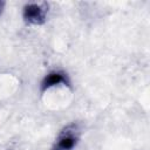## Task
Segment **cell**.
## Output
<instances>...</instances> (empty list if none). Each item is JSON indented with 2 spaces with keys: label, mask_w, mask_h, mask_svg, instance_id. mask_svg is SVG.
<instances>
[{
  "label": "cell",
  "mask_w": 150,
  "mask_h": 150,
  "mask_svg": "<svg viewBox=\"0 0 150 150\" xmlns=\"http://www.w3.org/2000/svg\"><path fill=\"white\" fill-rule=\"evenodd\" d=\"M80 139V129L76 124L67 125L57 136L52 150H73Z\"/></svg>",
  "instance_id": "obj_1"
},
{
  "label": "cell",
  "mask_w": 150,
  "mask_h": 150,
  "mask_svg": "<svg viewBox=\"0 0 150 150\" xmlns=\"http://www.w3.org/2000/svg\"><path fill=\"white\" fill-rule=\"evenodd\" d=\"M47 8L46 4H26L22 11V18L28 25H42L47 20Z\"/></svg>",
  "instance_id": "obj_2"
},
{
  "label": "cell",
  "mask_w": 150,
  "mask_h": 150,
  "mask_svg": "<svg viewBox=\"0 0 150 150\" xmlns=\"http://www.w3.org/2000/svg\"><path fill=\"white\" fill-rule=\"evenodd\" d=\"M69 79L67 76V74H64L63 71H60V70H54V71H50L48 73L41 81V90L42 91H46L55 86H59V84H64V86H69Z\"/></svg>",
  "instance_id": "obj_3"
},
{
  "label": "cell",
  "mask_w": 150,
  "mask_h": 150,
  "mask_svg": "<svg viewBox=\"0 0 150 150\" xmlns=\"http://www.w3.org/2000/svg\"><path fill=\"white\" fill-rule=\"evenodd\" d=\"M4 6H5V2H2V1H0V13L2 12V8H4Z\"/></svg>",
  "instance_id": "obj_4"
}]
</instances>
